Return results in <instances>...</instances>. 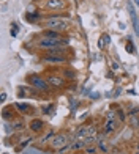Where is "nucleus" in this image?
Instances as JSON below:
<instances>
[{"mask_svg":"<svg viewBox=\"0 0 139 154\" xmlns=\"http://www.w3.org/2000/svg\"><path fill=\"white\" fill-rule=\"evenodd\" d=\"M46 27L49 30H55V32H65L68 29V20L66 19H62V17H57V16H52L46 20Z\"/></svg>","mask_w":139,"mask_h":154,"instance_id":"f257e3e1","label":"nucleus"},{"mask_svg":"<svg viewBox=\"0 0 139 154\" xmlns=\"http://www.w3.org/2000/svg\"><path fill=\"white\" fill-rule=\"evenodd\" d=\"M38 46L41 49H59L62 46H68V39H51V38H41L38 41Z\"/></svg>","mask_w":139,"mask_h":154,"instance_id":"f03ea898","label":"nucleus"},{"mask_svg":"<svg viewBox=\"0 0 139 154\" xmlns=\"http://www.w3.org/2000/svg\"><path fill=\"white\" fill-rule=\"evenodd\" d=\"M29 82H30V85H32L33 88L41 90V91H49V88H51V85L47 83V80L44 79V77L37 75V74L29 75Z\"/></svg>","mask_w":139,"mask_h":154,"instance_id":"7ed1b4c3","label":"nucleus"},{"mask_svg":"<svg viewBox=\"0 0 139 154\" xmlns=\"http://www.w3.org/2000/svg\"><path fill=\"white\" fill-rule=\"evenodd\" d=\"M68 142H70V138H68L66 134H57V135L52 137L51 146H52V148H55V149H65Z\"/></svg>","mask_w":139,"mask_h":154,"instance_id":"20e7f679","label":"nucleus"},{"mask_svg":"<svg viewBox=\"0 0 139 154\" xmlns=\"http://www.w3.org/2000/svg\"><path fill=\"white\" fill-rule=\"evenodd\" d=\"M46 80H47V83H49L52 88H62V87H65V79L62 75L51 74V75L46 77Z\"/></svg>","mask_w":139,"mask_h":154,"instance_id":"39448f33","label":"nucleus"},{"mask_svg":"<svg viewBox=\"0 0 139 154\" xmlns=\"http://www.w3.org/2000/svg\"><path fill=\"white\" fill-rule=\"evenodd\" d=\"M128 13H130V17H131V22H133V29H134V33L137 35L139 38V20H137V16H136V10L133 3H128Z\"/></svg>","mask_w":139,"mask_h":154,"instance_id":"423d86ee","label":"nucleus"},{"mask_svg":"<svg viewBox=\"0 0 139 154\" xmlns=\"http://www.w3.org/2000/svg\"><path fill=\"white\" fill-rule=\"evenodd\" d=\"M41 60H43L44 63H51V65H55V63H65L66 61L65 57H60V55H51V54H46Z\"/></svg>","mask_w":139,"mask_h":154,"instance_id":"0eeeda50","label":"nucleus"},{"mask_svg":"<svg viewBox=\"0 0 139 154\" xmlns=\"http://www.w3.org/2000/svg\"><path fill=\"white\" fill-rule=\"evenodd\" d=\"M44 6L47 10H60L65 6V0H46Z\"/></svg>","mask_w":139,"mask_h":154,"instance_id":"6e6552de","label":"nucleus"},{"mask_svg":"<svg viewBox=\"0 0 139 154\" xmlns=\"http://www.w3.org/2000/svg\"><path fill=\"white\" fill-rule=\"evenodd\" d=\"M16 109L19 110V112H22L24 115H32L33 112H35V109L32 107V106H29V104H22V102H16Z\"/></svg>","mask_w":139,"mask_h":154,"instance_id":"1a4fd4ad","label":"nucleus"},{"mask_svg":"<svg viewBox=\"0 0 139 154\" xmlns=\"http://www.w3.org/2000/svg\"><path fill=\"white\" fill-rule=\"evenodd\" d=\"M86 138V137H84ZM84 138H76L74 142L71 143V149L73 151H78V149H82V148H86V142H84Z\"/></svg>","mask_w":139,"mask_h":154,"instance_id":"9d476101","label":"nucleus"},{"mask_svg":"<svg viewBox=\"0 0 139 154\" xmlns=\"http://www.w3.org/2000/svg\"><path fill=\"white\" fill-rule=\"evenodd\" d=\"M43 128H44V123L41 121V120H33V121L30 123V131H33V132L43 131Z\"/></svg>","mask_w":139,"mask_h":154,"instance_id":"9b49d317","label":"nucleus"},{"mask_svg":"<svg viewBox=\"0 0 139 154\" xmlns=\"http://www.w3.org/2000/svg\"><path fill=\"white\" fill-rule=\"evenodd\" d=\"M43 36L44 38H51V39H59L60 38V32H55V30H44V33H43Z\"/></svg>","mask_w":139,"mask_h":154,"instance_id":"f8f14e48","label":"nucleus"},{"mask_svg":"<svg viewBox=\"0 0 139 154\" xmlns=\"http://www.w3.org/2000/svg\"><path fill=\"white\" fill-rule=\"evenodd\" d=\"M115 129V121L114 120H108L106 126H104V134H111Z\"/></svg>","mask_w":139,"mask_h":154,"instance_id":"ddd939ff","label":"nucleus"},{"mask_svg":"<svg viewBox=\"0 0 139 154\" xmlns=\"http://www.w3.org/2000/svg\"><path fill=\"white\" fill-rule=\"evenodd\" d=\"M62 74H63L68 80H74V79H76V72L71 71V69H63V71H62Z\"/></svg>","mask_w":139,"mask_h":154,"instance_id":"4468645a","label":"nucleus"},{"mask_svg":"<svg viewBox=\"0 0 139 154\" xmlns=\"http://www.w3.org/2000/svg\"><path fill=\"white\" fill-rule=\"evenodd\" d=\"M86 135L89 137H95L96 135V129H95V126H86Z\"/></svg>","mask_w":139,"mask_h":154,"instance_id":"2eb2a0df","label":"nucleus"},{"mask_svg":"<svg viewBox=\"0 0 139 154\" xmlns=\"http://www.w3.org/2000/svg\"><path fill=\"white\" fill-rule=\"evenodd\" d=\"M130 124H131V128H139V116L137 115H131Z\"/></svg>","mask_w":139,"mask_h":154,"instance_id":"dca6fc26","label":"nucleus"},{"mask_svg":"<svg viewBox=\"0 0 139 154\" xmlns=\"http://www.w3.org/2000/svg\"><path fill=\"white\" fill-rule=\"evenodd\" d=\"M30 142H32V138H30V137H27L25 140H21V142H19V145L16 146V149H18V151H19V149H22L24 146H27V145H29Z\"/></svg>","mask_w":139,"mask_h":154,"instance_id":"f3484780","label":"nucleus"},{"mask_svg":"<svg viewBox=\"0 0 139 154\" xmlns=\"http://www.w3.org/2000/svg\"><path fill=\"white\" fill-rule=\"evenodd\" d=\"M125 49H127L128 54H134V44H133V41H131L130 38H128V41H127V46H125Z\"/></svg>","mask_w":139,"mask_h":154,"instance_id":"a211bd4d","label":"nucleus"},{"mask_svg":"<svg viewBox=\"0 0 139 154\" xmlns=\"http://www.w3.org/2000/svg\"><path fill=\"white\" fill-rule=\"evenodd\" d=\"M84 151H86V154H96V152H98V149H96V146H92V145L86 146Z\"/></svg>","mask_w":139,"mask_h":154,"instance_id":"6ab92c4d","label":"nucleus"},{"mask_svg":"<svg viewBox=\"0 0 139 154\" xmlns=\"http://www.w3.org/2000/svg\"><path fill=\"white\" fill-rule=\"evenodd\" d=\"M100 39L103 41V44H104V46H108V44L111 43V36H109V35H108V33H103Z\"/></svg>","mask_w":139,"mask_h":154,"instance_id":"aec40b11","label":"nucleus"},{"mask_svg":"<svg viewBox=\"0 0 139 154\" xmlns=\"http://www.w3.org/2000/svg\"><path fill=\"white\" fill-rule=\"evenodd\" d=\"M22 154H43V152H41L40 149H37V148H29V149H24Z\"/></svg>","mask_w":139,"mask_h":154,"instance_id":"412c9836","label":"nucleus"},{"mask_svg":"<svg viewBox=\"0 0 139 154\" xmlns=\"http://www.w3.org/2000/svg\"><path fill=\"white\" fill-rule=\"evenodd\" d=\"M27 19H29L30 20V22H33V20L35 19H40V14H38V13H29V14H27Z\"/></svg>","mask_w":139,"mask_h":154,"instance_id":"4be33fe9","label":"nucleus"},{"mask_svg":"<svg viewBox=\"0 0 139 154\" xmlns=\"http://www.w3.org/2000/svg\"><path fill=\"white\" fill-rule=\"evenodd\" d=\"M22 128H24L22 121H16V123H13V124H11V129H18V131H19V129H22Z\"/></svg>","mask_w":139,"mask_h":154,"instance_id":"5701e85b","label":"nucleus"},{"mask_svg":"<svg viewBox=\"0 0 139 154\" xmlns=\"http://www.w3.org/2000/svg\"><path fill=\"white\" fill-rule=\"evenodd\" d=\"M95 140H96L95 137H90V135H89V137H86V138H84V142H86V145L89 146V145H92V143L95 142Z\"/></svg>","mask_w":139,"mask_h":154,"instance_id":"b1692460","label":"nucleus"},{"mask_svg":"<svg viewBox=\"0 0 139 154\" xmlns=\"http://www.w3.org/2000/svg\"><path fill=\"white\" fill-rule=\"evenodd\" d=\"M11 27H13V30H11V35H13V36H16V35H18V27H16V24H13Z\"/></svg>","mask_w":139,"mask_h":154,"instance_id":"393cba45","label":"nucleus"},{"mask_svg":"<svg viewBox=\"0 0 139 154\" xmlns=\"http://www.w3.org/2000/svg\"><path fill=\"white\" fill-rule=\"evenodd\" d=\"M0 101H2V102L6 101V93H2V94H0Z\"/></svg>","mask_w":139,"mask_h":154,"instance_id":"a878e982","label":"nucleus"},{"mask_svg":"<svg viewBox=\"0 0 139 154\" xmlns=\"http://www.w3.org/2000/svg\"><path fill=\"white\" fill-rule=\"evenodd\" d=\"M108 120H114V112H112V113H111V112L108 113Z\"/></svg>","mask_w":139,"mask_h":154,"instance_id":"bb28decb","label":"nucleus"},{"mask_svg":"<svg viewBox=\"0 0 139 154\" xmlns=\"http://www.w3.org/2000/svg\"><path fill=\"white\" fill-rule=\"evenodd\" d=\"M134 3H136V5L139 6V0H134Z\"/></svg>","mask_w":139,"mask_h":154,"instance_id":"cd10ccee","label":"nucleus"},{"mask_svg":"<svg viewBox=\"0 0 139 154\" xmlns=\"http://www.w3.org/2000/svg\"><path fill=\"white\" fill-rule=\"evenodd\" d=\"M137 148H139V142H137Z\"/></svg>","mask_w":139,"mask_h":154,"instance_id":"c85d7f7f","label":"nucleus"}]
</instances>
